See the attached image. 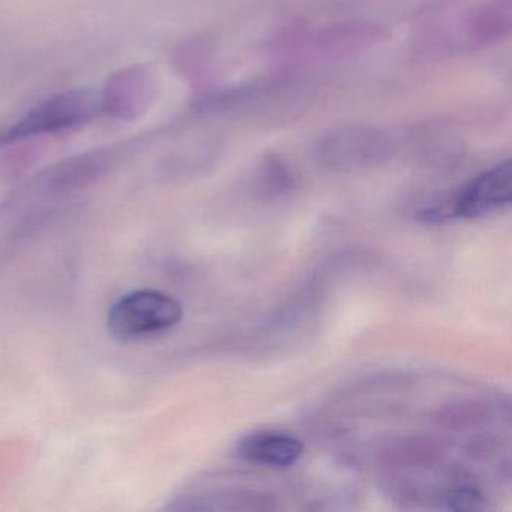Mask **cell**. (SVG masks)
<instances>
[{
  "instance_id": "cell-1",
  "label": "cell",
  "mask_w": 512,
  "mask_h": 512,
  "mask_svg": "<svg viewBox=\"0 0 512 512\" xmlns=\"http://www.w3.org/2000/svg\"><path fill=\"white\" fill-rule=\"evenodd\" d=\"M386 31L373 23L347 22L320 28L289 29L275 41V52L292 61H322L370 49L385 40Z\"/></svg>"
},
{
  "instance_id": "cell-2",
  "label": "cell",
  "mask_w": 512,
  "mask_h": 512,
  "mask_svg": "<svg viewBox=\"0 0 512 512\" xmlns=\"http://www.w3.org/2000/svg\"><path fill=\"white\" fill-rule=\"evenodd\" d=\"M104 116L103 95L94 89L58 92L38 103L16 124L0 133V146L82 127Z\"/></svg>"
},
{
  "instance_id": "cell-3",
  "label": "cell",
  "mask_w": 512,
  "mask_h": 512,
  "mask_svg": "<svg viewBox=\"0 0 512 512\" xmlns=\"http://www.w3.org/2000/svg\"><path fill=\"white\" fill-rule=\"evenodd\" d=\"M184 307L175 296L142 289L122 296L107 317L110 334L119 341H142L172 331L181 323Z\"/></svg>"
},
{
  "instance_id": "cell-4",
  "label": "cell",
  "mask_w": 512,
  "mask_h": 512,
  "mask_svg": "<svg viewBox=\"0 0 512 512\" xmlns=\"http://www.w3.org/2000/svg\"><path fill=\"white\" fill-rule=\"evenodd\" d=\"M511 161L484 170L448 199L419 211L418 220L427 224L472 220L493 214L511 203Z\"/></svg>"
},
{
  "instance_id": "cell-5",
  "label": "cell",
  "mask_w": 512,
  "mask_h": 512,
  "mask_svg": "<svg viewBox=\"0 0 512 512\" xmlns=\"http://www.w3.org/2000/svg\"><path fill=\"white\" fill-rule=\"evenodd\" d=\"M394 149V139L382 128L350 124L323 134L316 154L329 169L352 170L383 163L392 157Z\"/></svg>"
},
{
  "instance_id": "cell-6",
  "label": "cell",
  "mask_w": 512,
  "mask_h": 512,
  "mask_svg": "<svg viewBox=\"0 0 512 512\" xmlns=\"http://www.w3.org/2000/svg\"><path fill=\"white\" fill-rule=\"evenodd\" d=\"M509 29V0H484L466 11L460 22V38L457 40L463 49H482L508 37Z\"/></svg>"
},
{
  "instance_id": "cell-7",
  "label": "cell",
  "mask_w": 512,
  "mask_h": 512,
  "mask_svg": "<svg viewBox=\"0 0 512 512\" xmlns=\"http://www.w3.org/2000/svg\"><path fill=\"white\" fill-rule=\"evenodd\" d=\"M305 446L301 439L281 431H257L239 440L236 454L248 463L271 469H287L295 466Z\"/></svg>"
},
{
  "instance_id": "cell-8",
  "label": "cell",
  "mask_w": 512,
  "mask_h": 512,
  "mask_svg": "<svg viewBox=\"0 0 512 512\" xmlns=\"http://www.w3.org/2000/svg\"><path fill=\"white\" fill-rule=\"evenodd\" d=\"M446 505L454 511H479L485 508V497L472 485H458L449 491Z\"/></svg>"
}]
</instances>
